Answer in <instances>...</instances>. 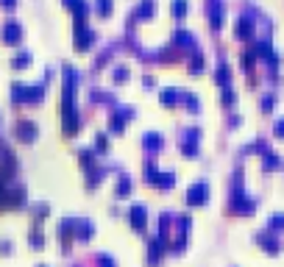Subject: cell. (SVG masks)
<instances>
[{
  "label": "cell",
  "instance_id": "16",
  "mask_svg": "<svg viewBox=\"0 0 284 267\" xmlns=\"http://www.w3.org/2000/svg\"><path fill=\"white\" fill-rule=\"evenodd\" d=\"M111 75H115V81L128 78V67H126V64H117V67H115V73H111Z\"/></svg>",
  "mask_w": 284,
  "mask_h": 267
},
{
  "label": "cell",
  "instance_id": "18",
  "mask_svg": "<svg viewBox=\"0 0 284 267\" xmlns=\"http://www.w3.org/2000/svg\"><path fill=\"white\" fill-rule=\"evenodd\" d=\"M98 264L100 267H115V259H111L109 253H100V256H98Z\"/></svg>",
  "mask_w": 284,
  "mask_h": 267
},
{
  "label": "cell",
  "instance_id": "13",
  "mask_svg": "<svg viewBox=\"0 0 284 267\" xmlns=\"http://www.w3.org/2000/svg\"><path fill=\"white\" fill-rule=\"evenodd\" d=\"M173 181H176V175H173V173H159V175H156V181H153V184L164 189V187H170V184H173Z\"/></svg>",
  "mask_w": 284,
  "mask_h": 267
},
{
  "label": "cell",
  "instance_id": "15",
  "mask_svg": "<svg viewBox=\"0 0 284 267\" xmlns=\"http://www.w3.org/2000/svg\"><path fill=\"white\" fill-rule=\"evenodd\" d=\"M159 98H162V103H173V100H179V92H173V89H162Z\"/></svg>",
  "mask_w": 284,
  "mask_h": 267
},
{
  "label": "cell",
  "instance_id": "10",
  "mask_svg": "<svg viewBox=\"0 0 284 267\" xmlns=\"http://www.w3.org/2000/svg\"><path fill=\"white\" fill-rule=\"evenodd\" d=\"M128 192H131V178L120 175V181H117V187H115V195H128Z\"/></svg>",
  "mask_w": 284,
  "mask_h": 267
},
{
  "label": "cell",
  "instance_id": "24",
  "mask_svg": "<svg viewBox=\"0 0 284 267\" xmlns=\"http://www.w3.org/2000/svg\"><path fill=\"white\" fill-rule=\"evenodd\" d=\"M142 81H145V86H153V84H156V78H153V75H145Z\"/></svg>",
  "mask_w": 284,
  "mask_h": 267
},
{
  "label": "cell",
  "instance_id": "7",
  "mask_svg": "<svg viewBox=\"0 0 284 267\" xmlns=\"http://www.w3.org/2000/svg\"><path fill=\"white\" fill-rule=\"evenodd\" d=\"M92 231H95V225L90 220H75V236L78 240H87V236H92Z\"/></svg>",
  "mask_w": 284,
  "mask_h": 267
},
{
  "label": "cell",
  "instance_id": "20",
  "mask_svg": "<svg viewBox=\"0 0 284 267\" xmlns=\"http://www.w3.org/2000/svg\"><path fill=\"white\" fill-rule=\"evenodd\" d=\"M98 11H100V14H109V11H111V0H98Z\"/></svg>",
  "mask_w": 284,
  "mask_h": 267
},
{
  "label": "cell",
  "instance_id": "11",
  "mask_svg": "<svg viewBox=\"0 0 284 267\" xmlns=\"http://www.w3.org/2000/svg\"><path fill=\"white\" fill-rule=\"evenodd\" d=\"M31 245L34 248H42L45 245V234L39 231V225H34V228H31Z\"/></svg>",
  "mask_w": 284,
  "mask_h": 267
},
{
  "label": "cell",
  "instance_id": "22",
  "mask_svg": "<svg viewBox=\"0 0 284 267\" xmlns=\"http://www.w3.org/2000/svg\"><path fill=\"white\" fill-rule=\"evenodd\" d=\"M34 215H37V217H45L47 215V206H37V209H34Z\"/></svg>",
  "mask_w": 284,
  "mask_h": 267
},
{
  "label": "cell",
  "instance_id": "8",
  "mask_svg": "<svg viewBox=\"0 0 284 267\" xmlns=\"http://www.w3.org/2000/svg\"><path fill=\"white\" fill-rule=\"evenodd\" d=\"M204 195H206V187L204 184H195V187H189V203H201V200H204Z\"/></svg>",
  "mask_w": 284,
  "mask_h": 267
},
{
  "label": "cell",
  "instance_id": "5",
  "mask_svg": "<svg viewBox=\"0 0 284 267\" xmlns=\"http://www.w3.org/2000/svg\"><path fill=\"white\" fill-rule=\"evenodd\" d=\"M162 253H164V240L153 236L151 245H148V259H151V262H159V259H162Z\"/></svg>",
  "mask_w": 284,
  "mask_h": 267
},
{
  "label": "cell",
  "instance_id": "2",
  "mask_svg": "<svg viewBox=\"0 0 284 267\" xmlns=\"http://www.w3.org/2000/svg\"><path fill=\"white\" fill-rule=\"evenodd\" d=\"M0 37H3L6 42H20L22 25H20L17 20H6V25H3V31H0Z\"/></svg>",
  "mask_w": 284,
  "mask_h": 267
},
{
  "label": "cell",
  "instance_id": "14",
  "mask_svg": "<svg viewBox=\"0 0 284 267\" xmlns=\"http://www.w3.org/2000/svg\"><path fill=\"white\" fill-rule=\"evenodd\" d=\"M142 142H145V147H159V145H162V136H159V134H151V131H148L145 136H142Z\"/></svg>",
  "mask_w": 284,
  "mask_h": 267
},
{
  "label": "cell",
  "instance_id": "25",
  "mask_svg": "<svg viewBox=\"0 0 284 267\" xmlns=\"http://www.w3.org/2000/svg\"><path fill=\"white\" fill-rule=\"evenodd\" d=\"M0 3H3V6H6V9H11V6H14V3H17V0H0Z\"/></svg>",
  "mask_w": 284,
  "mask_h": 267
},
{
  "label": "cell",
  "instance_id": "4",
  "mask_svg": "<svg viewBox=\"0 0 284 267\" xmlns=\"http://www.w3.org/2000/svg\"><path fill=\"white\" fill-rule=\"evenodd\" d=\"M153 11H156V0H142L137 9L128 14V20H137V17H148V14H153Z\"/></svg>",
  "mask_w": 284,
  "mask_h": 267
},
{
  "label": "cell",
  "instance_id": "3",
  "mask_svg": "<svg viewBox=\"0 0 284 267\" xmlns=\"http://www.w3.org/2000/svg\"><path fill=\"white\" fill-rule=\"evenodd\" d=\"M14 131L20 139H25V142H31L34 136H37V126H34L31 120H17V126H14Z\"/></svg>",
  "mask_w": 284,
  "mask_h": 267
},
{
  "label": "cell",
  "instance_id": "12",
  "mask_svg": "<svg viewBox=\"0 0 284 267\" xmlns=\"http://www.w3.org/2000/svg\"><path fill=\"white\" fill-rule=\"evenodd\" d=\"M78 156H81V162H84L87 167H92V164H95V151H92V147H81Z\"/></svg>",
  "mask_w": 284,
  "mask_h": 267
},
{
  "label": "cell",
  "instance_id": "6",
  "mask_svg": "<svg viewBox=\"0 0 284 267\" xmlns=\"http://www.w3.org/2000/svg\"><path fill=\"white\" fill-rule=\"evenodd\" d=\"M73 234H75V217H67V220L59 223V236L62 240H70Z\"/></svg>",
  "mask_w": 284,
  "mask_h": 267
},
{
  "label": "cell",
  "instance_id": "9",
  "mask_svg": "<svg viewBox=\"0 0 284 267\" xmlns=\"http://www.w3.org/2000/svg\"><path fill=\"white\" fill-rule=\"evenodd\" d=\"M64 3H67L70 9L75 11V17H84L87 11H90V6H87V0H64Z\"/></svg>",
  "mask_w": 284,
  "mask_h": 267
},
{
  "label": "cell",
  "instance_id": "1",
  "mask_svg": "<svg viewBox=\"0 0 284 267\" xmlns=\"http://www.w3.org/2000/svg\"><path fill=\"white\" fill-rule=\"evenodd\" d=\"M128 220H131V225L137 231H145V225H148V209L142 203L128 206Z\"/></svg>",
  "mask_w": 284,
  "mask_h": 267
},
{
  "label": "cell",
  "instance_id": "19",
  "mask_svg": "<svg viewBox=\"0 0 284 267\" xmlns=\"http://www.w3.org/2000/svg\"><path fill=\"white\" fill-rule=\"evenodd\" d=\"M184 9H187V3H184V0H173V14H184Z\"/></svg>",
  "mask_w": 284,
  "mask_h": 267
},
{
  "label": "cell",
  "instance_id": "23",
  "mask_svg": "<svg viewBox=\"0 0 284 267\" xmlns=\"http://www.w3.org/2000/svg\"><path fill=\"white\" fill-rule=\"evenodd\" d=\"M0 251H3V253H9V251H11V242H9V240H6V242H0Z\"/></svg>",
  "mask_w": 284,
  "mask_h": 267
},
{
  "label": "cell",
  "instance_id": "17",
  "mask_svg": "<svg viewBox=\"0 0 284 267\" xmlns=\"http://www.w3.org/2000/svg\"><path fill=\"white\" fill-rule=\"evenodd\" d=\"M28 62H31V53H28V50H20L14 56V64H28Z\"/></svg>",
  "mask_w": 284,
  "mask_h": 267
},
{
  "label": "cell",
  "instance_id": "21",
  "mask_svg": "<svg viewBox=\"0 0 284 267\" xmlns=\"http://www.w3.org/2000/svg\"><path fill=\"white\" fill-rule=\"evenodd\" d=\"M95 147H98V151H106V134L95 136Z\"/></svg>",
  "mask_w": 284,
  "mask_h": 267
}]
</instances>
